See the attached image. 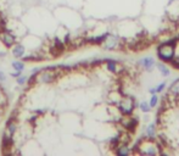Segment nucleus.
Segmentation results:
<instances>
[{
  "label": "nucleus",
  "instance_id": "obj_1",
  "mask_svg": "<svg viewBox=\"0 0 179 156\" xmlns=\"http://www.w3.org/2000/svg\"><path fill=\"white\" fill-rule=\"evenodd\" d=\"M174 42L175 40H171V42H166L163 44H161L157 48V56L161 61L163 62H171L174 59Z\"/></svg>",
  "mask_w": 179,
  "mask_h": 156
},
{
  "label": "nucleus",
  "instance_id": "obj_2",
  "mask_svg": "<svg viewBox=\"0 0 179 156\" xmlns=\"http://www.w3.org/2000/svg\"><path fill=\"white\" fill-rule=\"evenodd\" d=\"M118 110L126 115V116H129L133 110H134V99L130 98V97H123L120 99L118 101Z\"/></svg>",
  "mask_w": 179,
  "mask_h": 156
},
{
  "label": "nucleus",
  "instance_id": "obj_3",
  "mask_svg": "<svg viewBox=\"0 0 179 156\" xmlns=\"http://www.w3.org/2000/svg\"><path fill=\"white\" fill-rule=\"evenodd\" d=\"M139 152L143 155H157L161 151H160L157 144H155L151 140H147V141H143L139 145Z\"/></svg>",
  "mask_w": 179,
  "mask_h": 156
},
{
  "label": "nucleus",
  "instance_id": "obj_4",
  "mask_svg": "<svg viewBox=\"0 0 179 156\" xmlns=\"http://www.w3.org/2000/svg\"><path fill=\"white\" fill-rule=\"evenodd\" d=\"M35 78H37L38 83H51L56 78V74L52 73L50 68H45L39 74H35Z\"/></svg>",
  "mask_w": 179,
  "mask_h": 156
},
{
  "label": "nucleus",
  "instance_id": "obj_5",
  "mask_svg": "<svg viewBox=\"0 0 179 156\" xmlns=\"http://www.w3.org/2000/svg\"><path fill=\"white\" fill-rule=\"evenodd\" d=\"M0 40L3 42V44L5 46H12L15 44V42H16V38H15V36L12 33L4 29L2 33H0Z\"/></svg>",
  "mask_w": 179,
  "mask_h": 156
},
{
  "label": "nucleus",
  "instance_id": "obj_6",
  "mask_svg": "<svg viewBox=\"0 0 179 156\" xmlns=\"http://www.w3.org/2000/svg\"><path fill=\"white\" fill-rule=\"evenodd\" d=\"M118 45V39L115 36H110L107 34L106 38L104 39V48L106 50H113L116 46Z\"/></svg>",
  "mask_w": 179,
  "mask_h": 156
},
{
  "label": "nucleus",
  "instance_id": "obj_7",
  "mask_svg": "<svg viewBox=\"0 0 179 156\" xmlns=\"http://www.w3.org/2000/svg\"><path fill=\"white\" fill-rule=\"evenodd\" d=\"M121 124H122V127H124L128 131H134L135 127L138 126V121L134 117H124L121 121Z\"/></svg>",
  "mask_w": 179,
  "mask_h": 156
},
{
  "label": "nucleus",
  "instance_id": "obj_8",
  "mask_svg": "<svg viewBox=\"0 0 179 156\" xmlns=\"http://www.w3.org/2000/svg\"><path fill=\"white\" fill-rule=\"evenodd\" d=\"M141 66H144L146 70H149V71H151L152 70V67L155 66V60L152 59V57H144L143 60H140V62H139Z\"/></svg>",
  "mask_w": 179,
  "mask_h": 156
},
{
  "label": "nucleus",
  "instance_id": "obj_9",
  "mask_svg": "<svg viewBox=\"0 0 179 156\" xmlns=\"http://www.w3.org/2000/svg\"><path fill=\"white\" fill-rule=\"evenodd\" d=\"M25 46L22 45V44H17V45H15L14 46V49H12V55L15 56V57H22L23 55H25Z\"/></svg>",
  "mask_w": 179,
  "mask_h": 156
},
{
  "label": "nucleus",
  "instance_id": "obj_10",
  "mask_svg": "<svg viewBox=\"0 0 179 156\" xmlns=\"http://www.w3.org/2000/svg\"><path fill=\"white\" fill-rule=\"evenodd\" d=\"M130 154V149L127 146V145H118L117 149H116V155H120V156H127Z\"/></svg>",
  "mask_w": 179,
  "mask_h": 156
},
{
  "label": "nucleus",
  "instance_id": "obj_11",
  "mask_svg": "<svg viewBox=\"0 0 179 156\" xmlns=\"http://www.w3.org/2000/svg\"><path fill=\"white\" fill-rule=\"evenodd\" d=\"M106 66H107V70H109L110 72H117V71H118L117 62L113 61V60H107V61H106Z\"/></svg>",
  "mask_w": 179,
  "mask_h": 156
},
{
  "label": "nucleus",
  "instance_id": "obj_12",
  "mask_svg": "<svg viewBox=\"0 0 179 156\" xmlns=\"http://www.w3.org/2000/svg\"><path fill=\"white\" fill-rule=\"evenodd\" d=\"M157 68H158V71L162 73V76H164V77H167V76L171 74L169 68H168L166 65H163V63H158V65H157Z\"/></svg>",
  "mask_w": 179,
  "mask_h": 156
},
{
  "label": "nucleus",
  "instance_id": "obj_13",
  "mask_svg": "<svg viewBox=\"0 0 179 156\" xmlns=\"http://www.w3.org/2000/svg\"><path fill=\"white\" fill-rule=\"evenodd\" d=\"M12 67L16 70V71H23L25 70V63L22 61H12Z\"/></svg>",
  "mask_w": 179,
  "mask_h": 156
},
{
  "label": "nucleus",
  "instance_id": "obj_14",
  "mask_svg": "<svg viewBox=\"0 0 179 156\" xmlns=\"http://www.w3.org/2000/svg\"><path fill=\"white\" fill-rule=\"evenodd\" d=\"M155 129H156V126L155 124H150L146 128V137L147 138H152L155 135Z\"/></svg>",
  "mask_w": 179,
  "mask_h": 156
},
{
  "label": "nucleus",
  "instance_id": "obj_15",
  "mask_svg": "<svg viewBox=\"0 0 179 156\" xmlns=\"http://www.w3.org/2000/svg\"><path fill=\"white\" fill-rule=\"evenodd\" d=\"M157 104H158V97H157L156 94H152V97H151V99H150L149 105H150V107H155Z\"/></svg>",
  "mask_w": 179,
  "mask_h": 156
},
{
  "label": "nucleus",
  "instance_id": "obj_16",
  "mask_svg": "<svg viewBox=\"0 0 179 156\" xmlns=\"http://www.w3.org/2000/svg\"><path fill=\"white\" fill-rule=\"evenodd\" d=\"M139 107H140V110L143 111V112H149L150 111V105H149V103H146V101H143V103H140V105H139Z\"/></svg>",
  "mask_w": 179,
  "mask_h": 156
},
{
  "label": "nucleus",
  "instance_id": "obj_17",
  "mask_svg": "<svg viewBox=\"0 0 179 156\" xmlns=\"http://www.w3.org/2000/svg\"><path fill=\"white\" fill-rule=\"evenodd\" d=\"M27 82V77L26 76H19L17 77V84L19 86H23Z\"/></svg>",
  "mask_w": 179,
  "mask_h": 156
},
{
  "label": "nucleus",
  "instance_id": "obj_18",
  "mask_svg": "<svg viewBox=\"0 0 179 156\" xmlns=\"http://www.w3.org/2000/svg\"><path fill=\"white\" fill-rule=\"evenodd\" d=\"M4 106H5V97L2 93V90H0V110L4 109Z\"/></svg>",
  "mask_w": 179,
  "mask_h": 156
},
{
  "label": "nucleus",
  "instance_id": "obj_19",
  "mask_svg": "<svg viewBox=\"0 0 179 156\" xmlns=\"http://www.w3.org/2000/svg\"><path fill=\"white\" fill-rule=\"evenodd\" d=\"M164 87H166V83H164V82H163V83H161L160 86L155 87V90H156V93H161V92L164 89Z\"/></svg>",
  "mask_w": 179,
  "mask_h": 156
},
{
  "label": "nucleus",
  "instance_id": "obj_20",
  "mask_svg": "<svg viewBox=\"0 0 179 156\" xmlns=\"http://www.w3.org/2000/svg\"><path fill=\"white\" fill-rule=\"evenodd\" d=\"M11 76L12 77H19V76H21V71H16V72H11Z\"/></svg>",
  "mask_w": 179,
  "mask_h": 156
},
{
  "label": "nucleus",
  "instance_id": "obj_21",
  "mask_svg": "<svg viewBox=\"0 0 179 156\" xmlns=\"http://www.w3.org/2000/svg\"><path fill=\"white\" fill-rule=\"evenodd\" d=\"M6 78H5V74L3 73V71H0V81H5Z\"/></svg>",
  "mask_w": 179,
  "mask_h": 156
},
{
  "label": "nucleus",
  "instance_id": "obj_22",
  "mask_svg": "<svg viewBox=\"0 0 179 156\" xmlns=\"http://www.w3.org/2000/svg\"><path fill=\"white\" fill-rule=\"evenodd\" d=\"M149 93H150V94H156V90H155V88L150 89V90H149Z\"/></svg>",
  "mask_w": 179,
  "mask_h": 156
}]
</instances>
